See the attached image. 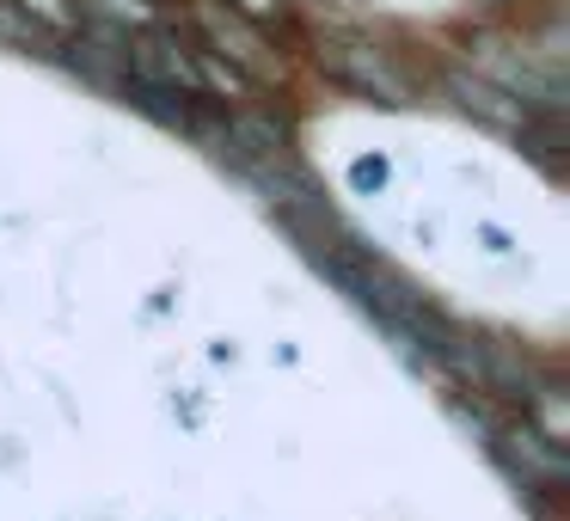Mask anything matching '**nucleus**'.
<instances>
[{"label":"nucleus","mask_w":570,"mask_h":521,"mask_svg":"<svg viewBox=\"0 0 570 521\" xmlns=\"http://www.w3.org/2000/svg\"><path fill=\"white\" fill-rule=\"evenodd\" d=\"M528 399H533V430H540L546 442L564 448L570 442V399H564V386H540V393H528Z\"/></svg>","instance_id":"nucleus-6"},{"label":"nucleus","mask_w":570,"mask_h":521,"mask_svg":"<svg viewBox=\"0 0 570 521\" xmlns=\"http://www.w3.org/2000/svg\"><path fill=\"white\" fill-rule=\"evenodd\" d=\"M381 185H386V166L381 160H362L356 166V190H381Z\"/></svg>","instance_id":"nucleus-10"},{"label":"nucleus","mask_w":570,"mask_h":521,"mask_svg":"<svg viewBox=\"0 0 570 521\" xmlns=\"http://www.w3.org/2000/svg\"><path fill=\"white\" fill-rule=\"evenodd\" d=\"M190 26L203 31V50L222 56L234 75H246L252 87H276L283 80V56L264 43L258 26H246V19L234 13V7H222V0H190Z\"/></svg>","instance_id":"nucleus-1"},{"label":"nucleus","mask_w":570,"mask_h":521,"mask_svg":"<svg viewBox=\"0 0 570 521\" xmlns=\"http://www.w3.org/2000/svg\"><path fill=\"white\" fill-rule=\"evenodd\" d=\"M92 13V26H105V31H154L160 26V0H80Z\"/></svg>","instance_id":"nucleus-5"},{"label":"nucleus","mask_w":570,"mask_h":521,"mask_svg":"<svg viewBox=\"0 0 570 521\" xmlns=\"http://www.w3.org/2000/svg\"><path fill=\"white\" fill-rule=\"evenodd\" d=\"M222 7H234L246 26H283L288 19V0H222Z\"/></svg>","instance_id":"nucleus-9"},{"label":"nucleus","mask_w":570,"mask_h":521,"mask_svg":"<svg viewBox=\"0 0 570 521\" xmlns=\"http://www.w3.org/2000/svg\"><path fill=\"white\" fill-rule=\"evenodd\" d=\"M442 87L454 92V105L466 117H479V124H491V129H509V136H528L533 129V111L521 99H509L503 87H491L484 75H466V68H448L442 75Z\"/></svg>","instance_id":"nucleus-4"},{"label":"nucleus","mask_w":570,"mask_h":521,"mask_svg":"<svg viewBox=\"0 0 570 521\" xmlns=\"http://www.w3.org/2000/svg\"><path fill=\"white\" fill-rule=\"evenodd\" d=\"M497 435V454L509 460V472H515L521 484H540V491H558V484L570 479V454L558 442H546L533 423H503Z\"/></svg>","instance_id":"nucleus-3"},{"label":"nucleus","mask_w":570,"mask_h":521,"mask_svg":"<svg viewBox=\"0 0 570 521\" xmlns=\"http://www.w3.org/2000/svg\"><path fill=\"white\" fill-rule=\"evenodd\" d=\"M0 43H19V50H43V31L19 13L13 0H0Z\"/></svg>","instance_id":"nucleus-8"},{"label":"nucleus","mask_w":570,"mask_h":521,"mask_svg":"<svg viewBox=\"0 0 570 521\" xmlns=\"http://www.w3.org/2000/svg\"><path fill=\"white\" fill-rule=\"evenodd\" d=\"M13 7H19V13H26L38 31H50V38L80 31V7H75V0H13Z\"/></svg>","instance_id":"nucleus-7"},{"label":"nucleus","mask_w":570,"mask_h":521,"mask_svg":"<svg viewBox=\"0 0 570 521\" xmlns=\"http://www.w3.org/2000/svg\"><path fill=\"white\" fill-rule=\"evenodd\" d=\"M320 68L337 80V87L362 92V99H381V105H411V80L399 75V62L381 50V43H362V38L320 43Z\"/></svg>","instance_id":"nucleus-2"}]
</instances>
